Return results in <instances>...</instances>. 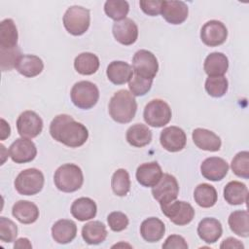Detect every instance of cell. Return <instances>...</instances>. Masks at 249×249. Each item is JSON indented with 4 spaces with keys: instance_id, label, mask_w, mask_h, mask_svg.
<instances>
[{
    "instance_id": "1",
    "label": "cell",
    "mask_w": 249,
    "mask_h": 249,
    "mask_svg": "<svg viewBox=\"0 0 249 249\" xmlns=\"http://www.w3.org/2000/svg\"><path fill=\"white\" fill-rule=\"evenodd\" d=\"M50 133L55 141L70 148L84 145L89 138L88 128L67 114L53 118L50 124Z\"/></svg>"
},
{
    "instance_id": "2",
    "label": "cell",
    "mask_w": 249,
    "mask_h": 249,
    "mask_svg": "<svg viewBox=\"0 0 249 249\" xmlns=\"http://www.w3.org/2000/svg\"><path fill=\"white\" fill-rule=\"evenodd\" d=\"M109 114L111 118L120 124H127L132 121L137 111V102L126 89H120L113 94L109 102Z\"/></svg>"
},
{
    "instance_id": "3",
    "label": "cell",
    "mask_w": 249,
    "mask_h": 249,
    "mask_svg": "<svg viewBox=\"0 0 249 249\" xmlns=\"http://www.w3.org/2000/svg\"><path fill=\"white\" fill-rule=\"evenodd\" d=\"M53 181L59 191L73 193L78 191L84 183L83 171L74 163H65L56 169Z\"/></svg>"
},
{
    "instance_id": "4",
    "label": "cell",
    "mask_w": 249,
    "mask_h": 249,
    "mask_svg": "<svg viewBox=\"0 0 249 249\" xmlns=\"http://www.w3.org/2000/svg\"><path fill=\"white\" fill-rule=\"evenodd\" d=\"M70 96L76 107L88 110L97 103L99 99V90L93 83L89 81H80L72 87Z\"/></svg>"
},
{
    "instance_id": "5",
    "label": "cell",
    "mask_w": 249,
    "mask_h": 249,
    "mask_svg": "<svg viewBox=\"0 0 249 249\" xmlns=\"http://www.w3.org/2000/svg\"><path fill=\"white\" fill-rule=\"evenodd\" d=\"M89 11L82 6H71L63 16V25L68 33L74 36L83 35L89 27Z\"/></svg>"
},
{
    "instance_id": "6",
    "label": "cell",
    "mask_w": 249,
    "mask_h": 249,
    "mask_svg": "<svg viewBox=\"0 0 249 249\" xmlns=\"http://www.w3.org/2000/svg\"><path fill=\"white\" fill-rule=\"evenodd\" d=\"M45 178L37 168H27L18 173L15 180V188L19 195L33 196L41 192Z\"/></svg>"
},
{
    "instance_id": "7",
    "label": "cell",
    "mask_w": 249,
    "mask_h": 249,
    "mask_svg": "<svg viewBox=\"0 0 249 249\" xmlns=\"http://www.w3.org/2000/svg\"><path fill=\"white\" fill-rule=\"evenodd\" d=\"M171 109L169 105L161 99L151 100L144 108L143 117L147 124L153 127H161L171 120Z\"/></svg>"
},
{
    "instance_id": "8",
    "label": "cell",
    "mask_w": 249,
    "mask_h": 249,
    "mask_svg": "<svg viewBox=\"0 0 249 249\" xmlns=\"http://www.w3.org/2000/svg\"><path fill=\"white\" fill-rule=\"evenodd\" d=\"M132 69L135 75L153 80L159 70L158 59L150 51L139 50L133 56Z\"/></svg>"
},
{
    "instance_id": "9",
    "label": "cell",
    "mask_w": 249,
    "mask_h": 249,
    "mask_svg": "<svg viewBox=\"0 0 249 249\" xmlns=\"http://www.w3.org/2000/svg\"><path fill=\"white\" fill-rule=\"evenodd\" d=\"M160 208L162 213L177 226L188 225L195 217V209L186 201L174 200L168 204L160 205Z\"/></svg>"
},
{
    "instance_id": "10",
    "label": "cell",
    "mask_w": 249,
    "mask_h": 249,
    "mask_svg": "<svg viewBox=\"0 0 249 249\" xmlns=\"http://www.w3.org/2000/svg\"><path fill=\"white\" fill-rule=\"evenodd\" d=\"M179 194V185L176 178L171 174H163L159 183L153 187L152 195L160 204H168L174 201Z\"/></svg>"
},
{
    "instance_id": "11",
    "label": "cell",
    "mask_w": 249,
    "mask_h": 249,
    "mask_svg": "<svg viewBox=\"0 0 249 249\" xmlns=\"http://www.w3.org/2000/svg\"><path fill=\"white\" fill-rule=\"evenodd\" d=\"M17 129L21 137L34 138L42 132L43 121L34 111L27 110L18 116Z\"/></svg>"
},
{
    "instance_id": "12",
    "label": "cell",
    "mask_w": 249,
    "mask_h": 249,
    "mask_svg": "<svg viewBox=\"0 0 249 249\" xmlns=\"http://www.w3.org/2000/svg\"><path fill=\"white\" fill-rule=\"evenodd\" d=\"M228 37L226 25L219 20H209L201 27L200 39L208 47H217L224 44Z\"/></svg>"
},
{
    "instance_id": "13",
    "label": "cell",
    "mask_w": 249,
    "mask_h": 249,
    "mask_svg": "<svg viewBox=\"0 0 249 249\" xmlns=\"http://www.w3.org/2000/svg\"><path fill=\"white\" fill-rule=\"evenodd\" d=\"M9 155L16 163H26L32 161L37 156L35 144L28 138L16 139L9 148Z\"/></svg>"
},
{
    "instance_id": "14",
    "label": "cell",
    "mask_w": 249,
    "mask_h": 249,
    "mask_svg": "<svg viewBox=\"0 0 249 249\" xmlns=\"http://www.w3.org/2000/svg\"><path fill=\"white\" fill-rule=\"evenodd\" d=\"M160 141L161 146L168 152H179L183 150L187 143L185 131L175 125L167 126L160 132Z\"/></svg>"
},
{
    "instance_id": "15",
    "label": "cell",
    "mask_w": 249,
    "mask_h": 249,
    "mask_svg": "<svg viewBox=\"0 0 249 249\" xmlns=\"http://www.w3.org/2000/svg\"><path fill=\"white\" fill-rule=\"evenodd\" d=\"M112 32L115 39L124 46L132 45L138 38V27L136 23L131 18H127L115 21L112 27Z\"/></svg>"
},
{
    "instance_id": "16",
    "label": "cell",
    "mask_w": 249,
    "mask_h": 249,
    "mask_svg": "<svg viewBox=\"0 0 249 249\" xmlns=\"http://www.w3.org/2000/svg\"><path fill=\"white\" fill-rule=\"evenodd\" d=\"M229 171V164L227 161L218 157H210L205 159L200 165V172L202 176L209 181L222 180Z\"/></svg>"
},
{
    "instance_id": "17",
    "label": "cell",
    "mask_w": 249,
    "mask_h": 249,
    "mask_svg": "<svg viewBox=\"0 0 249 249\" xmlns=\"http://www.w3.org/2000/svg\"><path fill=\"white\" fill-rule=\"evenodd\" d=\"M163 18L171 24L183 23L189 14L188 6L183 1H162L161 13Z\"/></svg>"
},
{
    "instance_id": "18",
    "label": "cell",
    "mask_w": 249,
    "mask_h": 249,
    "mask_svg": "<svg viewBox=\"0 0 249 249\" xmlns=\"http://www.w3.org/2000/svg\"><path fill=\"white\" fill-rule=\"evenodd\" d=\"M162 175L161 167L157 161L142 163L136 170V179L138 183L147 188L156 186Z\"/></svg>"
},
{
    "instance_id": "19",
    "label": "cell",
    "mask_w": 249,
    "mask_h": 249,
    "mask_svg": "<svg viewBox=\"0 0 249 249\" xmlns=\"http://www.w3.org/2000/svg\"><path fill=\"white\" fill-rule=\"evenodd\" d=\"M192 137L196 147L204 151L217 152L220 150L222 145L221 138L213 131L205 128L194 129Z\"/></svg>"
},
{
    "instance_id": "20",
    "label": "cell",
    "mask_w": 249,
    "mask_h": 249,
    "mask_svg": "<svg viewBox=\"0 0 249 249\" xmlns=\"http://www.w3.org/2000/svg\"><path fill=\"white\" fill-rule=\"evenodd\" d=\"M77 235V226L72 220L61 219L52 227V236L59 244L71 242Z\"/></svg>"
},
{
    "instance_id": "21",
    "label": "cell",
    "mask_w": 249,
    "mask_h": 249,
    "mask_svg": "<svg viewBox=\"0 0 249 249\" xmlns=\"http://www.w3.org/2000/svg\"><path fill=\"white\" fill-rule=\"evenodd\" d=\"M106 75L109 81L114 85H124L132 78L133 69L124 61L115 60L108 65Z\"/></svg>"
},
{
    "instance_id": "22",
    "label": "cell",
    "mask_w": 249,
    "mask_h": 249,
    "mask_svg": "<svg viewBox=\"0 0 249 249\" xmlns=\"http://www.w3.org/2000/svg\"><path fill=\"white\" fill-rule=\"evenodd\" d=\"M223 228L215 218H204L197 226V234L206 243H215L222 236Z\"/></svg>"
},
{
    "instance_id": "23",
    "label": "cell",
    "mask_w": 249,
    "mask_h": 249,
    "mask_svg": "<svg viewBox=\"0 0 249 249\" xmlns=\"http://www.w3.org/2000/svg\"><path fill=\"white\" fill-rule=\"evenodd\" d=\"M12 214L21 224H32L39 218V209L31 201L18 200L13 205Z\"/></svg>"
},
{
    "instance_id": "24",
    "label": "cell",
    "mask_w": 249,
    "mask_h": 249,
    "mask_svg": "<svg viewBox=\"0 0 249 249\" xmlns=\"http://www.w3.org/2000/svg\"><path fill=\"white\" fill-rule=\"evenodd\" d=\"M165 232V226L161 220L156 217H150L144 220L140 226V234L148 242H157L160 240Z\"/></svg>"
},
{
    "instance_id": "25",
    "label": "cell",
    "mask_w": 249,
    "mask_h": 249,
    "mask_svg": "<svg viewBox=\"0 0 249 249\" xmlns=\"http://www.w3.org/2000/svg\"><path fill=\"white\" fill-rule=\"evenodd\" d=\"M16 69L24 77L32 78L39 75L44 69L43 60L34 54H22L17 62Z\"/></svg>"
},
{
    "instance_id": "26",
    "label": "cell",
    "mask_w": 249,
    "mask_h": 249,
    "mask_svg": "<svg viewBox=\"0 0 249 249\" xmlns=\"http://www.w3.org/2000/svg\"><path fill=\"white\" fill-rule=\"evenodd\" d=\"M70 211L75 219L84 222L95 217L97 206L89 197H79L72 203Z\"/></svg>"
},
{
    "instance_id": "27",
    "label": "cell",
    "mask_w": 249,
    "mask_h": 249,
    "mask_svg": "<svg viewBox=\"0 0 249 249\" xmlns=\"http://www.w3.org/2000/svg\"><path fill=\"white\" fill-rule=\"evenodd\" d=\"M224 198L231 205L243 204L248 199V189L239 181H231L224 188Z\"/></svg>"
},
{
    "instance_id": "28",
    "label": "cell",
    "mask_w": 249,
    "mask_h": 249,
    "mask_svg": "<svg viewBox=\"0 0 249 249\" xmlns=\"http://www.w3.org/2000/svg\"><path fill=\"white\" fill-rule=\"evenodd\" d=\"M203 68L208 77L224 76L229 68V59L222 53H212L206 56Z\"/></svg>"
},
{
    "instance_id": "29",
    "label": "cell",
    "mask_w": 249,
    "mask_h": 249,
    "mask_svg": "<svg viewBox=\"0 0 249 249\" xmlns=\"http://www.w3.org/2000/svg\"><path fill=\"white\" fill-rule=\"evenodd\" d=\"M107 230L100 221H91L87 223L82 229L83 239L90 245L102 243L107 237Z\"/></svg>"
},
{
    "instance_id": "30",
    "label": "cell",
    "mask_w": 249,
    "mask_h": 249,
    "mask_svg": "<svg viewBox=\"0 0 249 249\" xmlns=\"http://www.w3.org/2000/svg\"><path fill=\"white\" fill-rule=\"evenodd\" d=\"M125 137L129 145L142 148L152 141V131L143 124H135L128 127Z\"/></svg>"
},
{
    "instance_id": "31",
    "label": "cell",
    "mask_w": 249,
    "mask_h": 249,
    "mask_svg": "<svg viewBox=\"0 0 249 249\" xmlns=\"http://www.w3.org/2000/svg\"><path fill=\"white\" fill-rule=\"evenodd\" d=\"M18 29L13 19L6 18L0 22V50L18 46Z\"/></svg>"
},
{
    "instance_id": "32",
    "label": "cell",
    "mask_w": 249,
    "mask_h": 249,
    "mask_svg": "<svg viewBox=\"0 0 249 249\" xmlns=\"http://www.w3.org/2000/svg\"><path fill=\"white\" fill-rule=\"evenodd\" d=\"M99 58L92 53H82L74 60V68L81 75H92L99 68Z\"/></svg>"
},
{
    "instance_id": "33",
    "label": "cell",
    "mask_w": 249,
    "mask_h": 249,
    "mask_svg": "<svg viewBox=\"0 0 249 249\" xmlns=\"http://www.w3.org/2000/svg\"><path fill=\"white\" fill-rule=\"evenodd\" d=\"M194 198L196 204L203 208H209L216 204L218 195L216 189L206 183L196 186L194 192Z\"/></svg>"
},
{
    "instance_id": "34",
    "label": "cell",
    "mask_w": 249,
    "mask_h": 249,
    "mask_svg": "<svg viewBox=\"0 0 249 249\" xmlns=\"http://www.w3.org/2000/svg\"><path fill=\"white\" fill-rule=\"evenodd\" d=\"M231 231L239 236H249V214L247 210H236L231 213L228 220Z\"/></svg>"
},
{
    "instance_id": "35",
    "label": "cell",
    "mask_w": 249,
    "mask_h": 249,
    "mask_svg": "<svg viewBox=\"0 0 249 249\" xmlns=\"http://www.w3.org/2000/svg\"><path fill=\"white\" fill-rule=\"evenodd\" d=\"M111 187L113 193L118 196H124L130 190V179L128 172L120 168L117 169L111 179Z\"/></svg>"
},
{
    "instance_id": "36",
    "label": "cell",
    "mask_w": 249,
    "mask_h": 249,
    "mask_svg": "<svg viewBox=\"0 0 249 249\" xmlns=\"http://www.w3.org/2000/svg\"><path fill=\"white\" fill-rule=\"evenodd\" d=\"M129 11V5L123 0H108L104 4L105 14L115 21L124 19Z\"/></svg>"
},
{
    "instance_id": "37",
    "label": "cell",
    "mask_w": 249,
    "mask_h": 249,
    "mask_svg": "<svg viewBox=\"0 0 249 249\" xmlns=\"http://www.w3.org/2000/svg\"><path fill=\"white\" fill-rule=\"evenodd\" d=\"M228 87V80L224 76H210L205 81V90L213 97H222L227 92Z\"/></svg>"
},
{
    "instance_id": "38",
    "label": "cell",
    "mask_w": 249,
    "mask_h": 249,
    "mask_svg": "<svg viewBox=\"0 0 249 249\" xmlns=\"http://www.w3.org/2000/svg\"><path fill=\"white\" fill-rule=\"evenodd\" d=\"M232 172L241 178H249V153L242 151L237 153L231 160V164Z\"/></svg>"
},
{
    "instance_id": "39",
    "label": "cell",
    "mask_w": 249,
    "mask_h": 249,
    "mask_svg": "<svg viewBox=\"0 0 249 249\" xmlns=\"http://www.w3.org/2000/svg\"><path fill=\"white\" fill-rule=\"evenodd\" d=\"M21 55L22 54L18 46L12 49L0 50L1 70L5 72V71H10L13 68H16L17 62Z\"/></svg>"
},
{
    "instance_id": "40",
    "label": "cell",
    "mask_w": 249,
    "mask_h": 249,
    "mask_svg": "<svg viewBox=\"0 0 249 249\" xmlns=\"http://www.w3.org/2000/svg\"><path fill=\"white\" fill-rule=\"evenodd\" d=\"M152 84V79H145L140 76L133 75L130 81L128 82V88L132 95L143 96L151 89Z\"/></svg>"
},
{
    "instance_id": "41",
    "label": "cell",
    "mask_w": 249,
    "mask_h": 249,
    "mask_svg": "<svg viewBox=\"0 0 249 249\" xmlns=\"http://www.w3.org/2000/svg\"><path fill=\"white\" fill-rule=\"evenodd\" d=\"M18 235V227L10 219L0 217V239L3 242L11 243L15 241Z\"/></svg>"
},
{
    "instance_id": "42",
    "label": "cell",
    "mask_w": 249,
    "mask_h": 249,
    "mask_svg": "<svg viewBox=\"0 0 249 249\" xmlns=\"http://www.w3.org/2000/svg\"><path fill=\"white\" fill-rule=\"evenodd\" d=\"M107 222L113 231H122L128 226L127 216L120 211L111 212L107 217Z\"/></svg>"
},
{
    "instance_id": "43",
    "label": "cell",
    "mask_w": 249,
    "mask_h": 249,
    "mask_svg": "<svg viewBox=\"0 0 249 249\" xmlns=\"http://www.w3.org/2000/svg\"><path fill=\"white\" fill-rule=\"evenodd\" d=\"M162 0H141L139 6L141 10L148 16H158L161 13Z\"/></svg>"
},
{
    "instance_id": "44",
    "label": "cell",
    "mask_w": 249,
    "mask_h": 249,
    "mask_svg": "<svg viewBox=\"0 0 249 249\" xmlns=\"http://www.w3.org/2000/svg\"><path fill=\"white\" fill-rule=\"evenodd\" d=\"M162 248H179V249H187L188 248V244L186 242V240L184 239V237H182L181 235H177V234H171L169 235L165 242L162 244Z\"/></svg>"
},
{
    "instance_id": "45",
    "label": "cell",
    "mask_w": 249,
    "mask_h": 249,
    "mask_svg": "<svg viewBox=\"0 0 249 249\" xmlns=\"http://www.w3.org/2000/svg\"><path fill=\"white\" fill-rule=\"evenodd\" d=\"M220 248H244V245L236 238L228 237L222 242Z\"/></svg>"
},
{
    "instance_id": "46",
    "label": "cell",
    "mask_w": 249,
    "mask_h": 249,
    "mask_svg": "<svg viewBox=\"0 0 249 249\" xmlns=\"http://www.w3.org/2000/svg\"><path fill=\"white\" fill-rule=\"evenodd\" d=\"M0 131H1L0 132V139L1 140H5L11 134V127H10L9 124L4 119H1V128H0Z\"/></svg>"
},
{
    "instance_id": "47",
    "label": "cell",
    "mask_w": 249,
    "mask_h": 249,
    "mask_svg": "<svg viewBox=\"0 0 249 249\" xmlns=\"http://www.w3.org/2000/svg\"><path fill=\"white\" fill-rule=\"evenodd\" d=\"M14 247L15 248H32V245L27 238L21 237V238H18V240H16Z\"/></svg>"
}]
</instances>
